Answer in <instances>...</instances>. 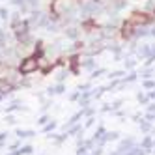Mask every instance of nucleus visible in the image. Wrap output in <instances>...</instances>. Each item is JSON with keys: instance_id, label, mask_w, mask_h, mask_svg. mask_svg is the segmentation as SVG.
<instances>
[{"instance_id": "nucleus-1", "label": "nucleus", "mask_w": 155, "mask_h": 155, "mask_svg": "<svg viewBox=\"0 0 155 155\" xmlns=\"http://www.w3.org/2000/svg\"><path fill=\"white\" fill-rule=\"evenodd\" d=\"M38 65H39V62H38L34 56H30V58H25L23 62H21L19 71L23 73V75H28V73H32V71H36V69H38Z\"/></svg>"}, {"instance_id": "nucleus-2", "label": "nucleus", "mask_w": 155, "mask_h": 155, "mask_svg": "<svg viewBox=\"0 0 155 155\" xmlns=\"http://www.w3.org/2000/svg\"><path fill=\"white\" fill-rule=\"evenodd\" d=\"M150 17L146 15V13H133V17H131V25H148L150 23Z\"/></svg>"}, {"instance_id": "nucleus-3", "label": "nucleus", "mask_w": 155, "mask_h": 155, "mask_svg": "<svg viewBox=\"0 0 155 155\" xmlns=\"http://www.w3.org/2000/svg\"><path fill=\"white\" fill-rule=\"evenodd\" d=\"M9 88H12L9 84H4V82H0V90H2V92H9Z\"/></svg>"}]
</instances>
